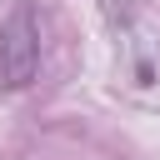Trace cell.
Returning a JSON list of instances; mask_svg holds the SVG:
<instances>
[{
    "label": "cell",
    "mask_w": 160,
    "mask_h": 160,
    "mask_svg": "<svg viewBox=\"0 0 160 160\" xmlns=\"http://www.w3.org/2000/svg\"><path fill=\"white\" fill-rule=\"evenodd\" d=\"M35 75H40V25H35L30 0H20L0 20V85L25 90Z\"/></svg>",
    "instance_id": "cell-1"
}]
</instances>
